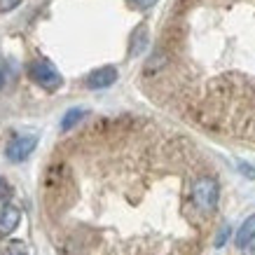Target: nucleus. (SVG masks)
<instances>
[{"label": "nucleus", "instance_id": "nucleus-1", "mask_svg": "<svg viewBox=\"0 0 255 255\" xmlns=\"http://www.w3.org/2000/svg\"><path fill=\"white\" fill-rule=\"evenodd\" d=\"M190 197H192L194 209L209 216L213 213L218 206V197H220V190H218L216 178L211 176H199L192 180V187H190Z\"/></svg>", "mask_w": 255, "mask_h": 255}, {"label": "nucleus", "instance_id": "nucleus-2", "mask_svg": "<svg viewBox=\"0 0 255 255\" xmlns=\"http://www.w3.org/2000/svg\"><path fill=\"white\" fill-rule=\"evenodd\" d=\"M28 75L33 78V82H38L47 92H56V89L63 85L61 73L54 68V63L47 61V59H35V61L28 66Z\"/></svg>", "mask_w": 255, "mask_h": 255}, {"label": "nucleus", "instance_id": "nucleus-3", "mask_svg": "<svg viewBox=\"0 0 255 255\" xmlns=\"http://www.w3.org/2000/svg\"><path fill=\"white\" fill-rule=\"evenodd\" d=\"M35 145H38V136H33V133H21V136H14V138L7 143L5 155H7L9 162H23V159L31 157Z\"/></svg>", "mask_w": 255, "mask_h": 255}, {"label": "nucleus", "instance_id": "nucleus-4", "mask_svg": "<svg viewBox=\"0 0 255 255\" xmlns=\"http://www.w3.org/2000/svg\"><path fill=\"white\" fill-rule=\"evenodd\" d=\"M117 82V68L115 66H101L94 73H89L87 78V87L89 89H108Z\"/></svg>", "mask_w": 255, "mask_h": 255}, {"label": "nucleus", "instance_id": "nucleus-5", "mask_svg": "<svg viewBox=\"0 0 255 255\" xmlns=\"http://www.w3.org/2000/svg\"><path fill=\"white\" fill-rule=\"evenodd\" d=\"M19 220H21V213H19L16 206H12V204L2 206L0 209V232L2 234L14 232L16 227H19Z\"/></svg>", "mask_w": 255, "mask_h": 255}, {"label": "nucleus", "instance_id": "nucleus-6", "mask_svg": "<svg viewBox=\"0 0 255 255\" xmlns=\"http://www.w3.org/2000/svg\"><path fill=\"white\" fill-rule=\"evenodd\" d=\"M253 239H255V213H253V216H248L246 220L241 223L239 232H237V246L246 248Z\"/></svg>", "mask_w": 255, "mask_h": 255}, {"label": "nucleus", "instance_id": "nucleus-7", "mask_svg": "<svg viewBox=\"0 0 255 255\" xmlns=\"http://www.w3.org/2000/svg\"><path fill=\"white\" fill-rule=\"evenodd\" d=\"M85 115H87L85 108H70L68 113L61 117V131H70V129H73V127H75Z\"/></svg>", "mask_w": 255, "mask_h": 255}, {"label": "nucleus", "instance_id": "nucleus-8", "mask_svg": "<svg viewBox=\"0 0 255 255\" xmlns=\"http://www.w3.org/2000/svg\"><path fill=\"white\" fill-rule=\"evenodd\" d=\"M133 47H131V54H140L143 52V47H145L147 42V31H145V26H138V31L133 33Z\"/></svg>", "mask_w": 255, "mask_h": 255}, {"label": "nucleus", "instance_id": "nucleus-9", "mask_svg": "<svg viewBox=\"0 0 255 255\" xmlns=\"http://www.w3.org/2000/svg\"><path fill=\"white\" fill-rule=\"evenodd\" d=\"M230 234H232V230H230V227H227V225H225L223 230H220V232H218L216 241H213V246H216V248H223V246H225V241L230 239Z\"/></svg>", "mask_w": 255, "mask_h": 255}, {"label": "nucleus", "instance_id": "nucleus-10", "mask_svg": "<svg viewBox=\"0 0 255 255\" xmlns=\"http://www.w3.org/2000/svg\"><path fill=\"white\" fill-rule=\"evenodd\" d=\"M21 0H0V12H12Z\"/></svg>", "mask_w": 255, "mask_h": 255}, {"label": "nucleus", "instance_id": "nucleus-11", "mask_svg": "<svg viewBox=\"0 0 255 255\" xmlns=\"http://www.w3.org/2000/svg\"><path fill=\"white\" fill-rule=\"evenodd\" d=\"M131 2H133V5H136L138 9H150V7H152V5L157 2V0H131Z\"/></svg>", "mask_w": 255, "mask_h": 255}, {"label": "nucleus", "instance_id": "nucleus-12", "mask_svg": "<svg viewBox=\"0 0 255 255\" xmlns=\"http://www.w3.org/2000/svg\"><path fill=\"white\" fill-rule=\"evenodd\" d=\"M241 169H244V173H246L248 178H255V169H253V166H248V164H241Z\"/></svg>", "mask_w": 255, "mask_h": 255}, {"label": "nucleus", "instance_id": "nucleus-13", "mask_svg": "<svg viewBox=\"0 0 255 255\" xmlns=\"http://www.w3.org/2000/svg\"><path fill=\"white\" fill-rule=\"evenodd\" d=\"M0 87H5V70H2V63H0Z\"/></svg>", "mask_w": 255, "mask_h": 255}, {"label": "nucleus", "instance_id": "nucleus-14", "mask_svg": "<svg viewBox=\"0 0 255 255\" xmlns=\"http://www.w3.org/2000/svg\"><path fill=\"white\" fill-rule=\"evenodd\" d=\"M0 183H2V180H0Z\"/></svg>", "mask_w": 255, "mask_h": 255}, {"label": "nucleus", "instance_id": "nucleus-15", "mask_svg": "<svg viewBox=\"0 0 255 255\" xmlns=\"http://www.w3.org/2000/svg\"><path fill=\"white\" fill-rule=\"evenodd\" d=\"M0 255H2V253H0Z\"/></svg>", "mask_w": 255, "mask_h": 255}]
</instances>
